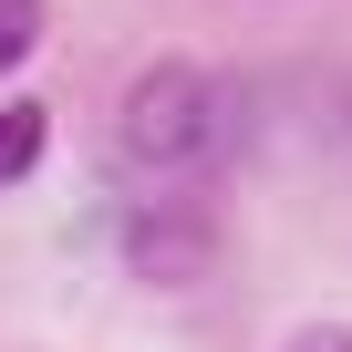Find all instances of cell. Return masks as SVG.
<instances>
[{
    "instance_id": "6da1fadb",
    "label": "cell",
    "mask_w": 352,
    "mask_h": 352,
    "mask_svg": "<svg viewBox=\"0 0 352 352\" xmlns=\"http://www.w3.org/2000/svg\"><path fill=\"white\" fill-rule=\"evenodd\" d=\"M249 135V94L208 63H155L135 73L124 94V155L155 166V176H197V166H228Z\"/></svg>"
},
{
    "instance_id": "7a4b0ae2",
    "label": "cell",
    "mask_w": 352,
    "mask_h": 352,
    "mask_svg": "<svg viewBox=\"0 0 352 352\" xmlns=\"http://www.w3.org/2000/svg\"><path fill=\"white\" fill-rule=\"evenodd\" d=\"M208 259H218V228H208V208H187V197H166V208H135V218H124V270L155 280V290L197 280Z\"/></svg>"
},
{
    "instance_id": "3957f363",
    "label": "cell",
    "mask_w": 352,
    "mask_h": 352,
    "mask_svg": "<svg viewBox=\"0 0 352 352\" xmlns=\"http://www.w3.org/2000/svg\"><path fill=\"white\" fill-rule=\"evenodd\" d=\"M42 135H52L42 104H11V114H0V187H21V176L42 166Z\"/></svg>"
},
{
    "instance_id": "277c9868",
    "label": "cell",
    "mask_w": 352,
    "mask_h": 352,
    "mask_svg": "<svg viewBox=\"0 0 352 352\" xmlns=\"http://www.w3.org/2000/svg\"><path fill=\"white\" fill-rule=\"evenodd\" d=\"M42 42V0H0V73H21Z\"/></svg>"
},
{
    "instance_id": "5b68a950",
    "label": "cell",
    "mask_w": 352,
    "mask_h": 352,
    "mask_svg": "<svg viewBox=\"0 0 352 352\" xmlns=\"http://www.w3.org/2000/svg\"><path fill=\"white\" fill-rule=\"evenodd\" d=\"M290 352H352V331H342V321H321V331H300Z\"/></svg>"
}]
</instances>
